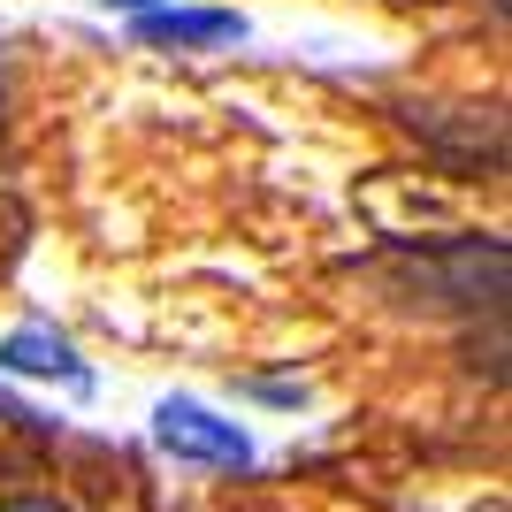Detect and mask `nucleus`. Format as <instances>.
<instances>
[{
    "instance_id": "nucleus-9",
    "label": "nucleus",
    "mask_w": 512,
    "mask_h": 512,
    "mask_svg": "<svg viewBox=\"0 0 512 512\" xmlns=\"http://www.w3.org/2000/svg\"><path fill=\"white\" fill-rule=\"evenodd\" d=\"M0 138H8V107H0Z\"/></svg>"
},
{
    "instance_id": "nucleus-1",
    "label": "nucleus",
    "mask_w": 512,
    "mask_h": 512,
    "mask_svg": "<svg viewBox=\"0 0 512 512\" xmlns=\"http://www.w3.org/2000/svg\"><path fill=\"white\" fill-rule=\"evenodd\" d=\"M360 214L390 237V245H421V253H436V245H451V237H467V199L451 192V184H428V176L375 169L360 184Z\"/></svg>"
},
{
    "instance_id": "nucleus-5",
    "label": "nucleus",
    "mask_w": 512,
    "mask_h": 512,
    "mask_svg": "<svg viewBox=\"0 0 512 512\" xmlns=\"http://www.w3.org/2000/svg\"><path fill=\"white\" fill-rule=\"evenodd\" d=\"M138 39L146 46H230V39H245V16H230V8H153V16H138Z\"/></svg>"
},
{
    "instance_id": "nucleus-6",
    "label": "nucleus",
    "mask_w": 512,
    "mask_h": 512,
    "mask_svg": "<svg viewBox=\"0 0 512 512\" xmlns=\"http://www.w3.org/2000/svg\"><path fill=\"white\" fill-rule=\"evenodd\" d=\"M260 390V398H276V406H299V398H306V383H253Z\"/></svg>"
},
{
    "instance_id": "nucleus-4",
    "label": "nucleus",
    "mask_w": 512,
    "mask_h": 512,
    "mask_svg": "<svg viewBox=\"0 0 512 512\" xmlns=\"http://www.w3.org/2000/svg\"><path fill=\"white\" fill-rule=\"evenodd\" d=\"M0 367H8V375H31V383H69V390L92 383V367L77 360V344L54 337V329H16V337H0Z\"/></svg>"
},
{
    "instance_id": "nucleus-2",
    "label": "nucleus",
    "mask_w": 512,
    "mask_h": 512,
    "mask_svg": "<svg viewBox=\"0 0 512 512\" xmlns=\"http://www.w3.org/2000/svg\"><path fill=\"white\" fill-rule=\"evenodd\" d=\"M153 436H161V451L199 459V467H245L253 459V436L237 421H222V413H207L199 398H161L153 406Z\"/></svg>"
},
{
    "instance_id": "nucleus-3",
    "label": "nucleus",
    "mask_w": 512,
    "mask_h": 512,
    "mask_svg": "<svg viewBox=\"0 0 512 512\" xmlns=\"http://www.w3.org/2000/svg\"><path fill=\"white\" fill-rule=\"evenodd\" d=\"M467 123H444L436 107H406V130L421 138V146L451 153V169H505V123H497V107H459Z\"/></svg>"
},
{
    "instance_id": "nucleus-8",
    "label": "nucleus",
    "mask_w": 512,
    "mask_h": 512,
    "mask_svg": "<svg viewBox=\"0 0 512 512\" xmlns=\"http://www.w3.org/2000/svg\"><path fill=\"white\" fill-rule=\"evenodd\" d=\"M100 8H123V16H153V0H100Z\"/></svg>"
},
{
    "instance_id": "nucleus-7",
    "label": "nucleus",
    "mask_w": 512,
    "mask_h": 512,
    "mask_svg": "<svg viewBox=\"0 0 512 512\" xmlns=\"http://www.w3.org/2000/svg\"><path fill=\"white\" fill-rule=\"evenodd\" d=\"M0 512H69V505H54V497H8Z\"/></svg>"
}]
</instances>
